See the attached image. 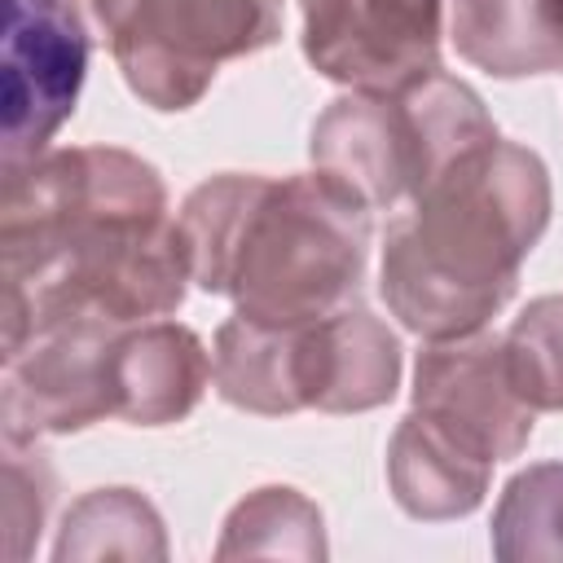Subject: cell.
Listing matches in <instances>:
<instances>
[{
	"label": "cell",
	"mask_w": 563,
	"mask_h": 563,
	"mask_svg": "<svg viewBox=\"0 0 563 563\" xmlns=\"http://www.w3.org/2000/svg\"><path fill=\"white\" fill-rule=\"evenodd\" d=\"M4 343L57 317L154 321L189 290V255L154 163L123 145H62L0 172Z\"/></svg>",
	"instance_id": "cell-1"
},
{
	"label": "cell",
	"mask_w": 563,
	"mask_h": 563,
	"mask_svg": "<svg viewBox=\"0 0 563 563\" xmlns=\"http://www.w3.org/2000/svg\"><path fill=\"white\" fill-rule=\"evenodd\" d=\"M550 211V167L537 150L493 136L457 154L383 233L387 312L418 339L484 330L515 299Z\"/></svg>",
	"instance_id": "cell-2"
},
{
	"label": "cell",
	"mask_w": 563,
	"mask_h": 563,
	"mask_svg": "<svg viewBox=\"0 0 563 563\" xmlns=\"http://www.w3.org/2000/svg\"><path fill=\"white\" fill-rule=\"evenodd\" d=\"M189 277L251 321H308L361 299L369 207L330 176L220 172L176 211Z\"/></svg>",
	"instance_id": "cell-3"
},
{
	"label": "cell",
	"mask_w": 563,
	"mask_h": 563,
	"mask_svg": "<svg viewBox=\"0 0 563 563\" xmlns=\"http://www.w3.org/2000/svg\"><path fill=\"white\" fill-rule=\"evenodd\" d=\"M405 352L396 330L361 299L308 321L229 317L211 339V387L224 405L260 418L369 413L400 391Z\"/></svg>",
	"instance_id": "cell-4"
},
{
	"label": "cell",
	"mask_w": 563,
	"mask_h": 563,
	"mask_svg": "<svg viewBox=\"0 0 563 563\" xmlns=\"http://www.w3.org/2000/svg\"><path fill=\"white\" fill-rule=\"evenodd\" d=\"M497 136L484 97L435 70L405 88H347L308 132V158L369 211L413 202L457 154Z\"/></svg>",
	"instance_id": "cell-5"
},
{
	"label": "cell",
	"mask_w": 563,
	"mask_h": 563,
	"mask_svg": "<svg viewBox=\"0 0 563 563\" xmlns=\"http://www.w3.org/2000/svg\"><path fill=\"white\" fill-rule=\"evenodd\" d=\"M84 31L101 40L132 88L158 114L189 110L224 62L282 40L286 0H66Z\"/></svg>",
	"instance_id": "cell-6"
},
{
	"label": "cell",
	"mask_w": 563,
	"mask_h": 563,
	"mask_svg": "<svg viewBox=\"0 0 563 563\" xmlns=\"http://www.w3.org/2000/svg\"><path fill=\"white\" fill-rule=\"evenodd\" d=\"M136 325V321H132ZM119 321L57 317L4 343L0 369V422L4 435H75L114 418L110 352Z\"/></svg>",
	"instance_id": "cell-7"
},
{
	"label": "cell",
	"mask_w": 563,
	"mask_h": 563,
	"mask_svg": "<svg viewBox=\"0 0 563 563\" xmlns=\"http://www.w3.org/2000/svg\"><path fill=\"white\" fill-rule=\"evenodd\" d=\"M449 0H299L308 66L343 88H405L440 66Z\"/></svg>",
	"instance_id": "cell-8"
},
{
	"label": "cell",
	"mask_w": 563,
	"mask_h": 563,
	"mask_svg": "<svg viewBox=\"0 0 563 563\" xmlns=\"http://www.w3.org/2000/svg\"><path fill=\"white\" fill-rule=\"evenodd\" d=\"M92 35L66 0H4V145L0 172L48 150L75 114Z\"/></svg>",
	"instance_id": "cell-9"
},
{
	"label": "cell",
	"mask_w": 563,
	"mask_h": 563,
	"mask_svg": "<svg viewBox=\"0 0 563 563\" xmlns=\"http://www.w3.org/2000/svg\"><path fill=\"white\" fill-rule=\"evenodd\" d=\"M409 409L471 444L493 462H510L528 449L537 409L515 391L501 334L475 330L457 339H422L413 361Z\"/></svg>",
	"instance_id": "cell-10"
},
{
	"label": "cell",
	"mask_w": 563,
	"mask_h": 563,
	"mask_svg": "<svg viewBox=\"0 0 563 563\" xmlns=\"http://www.w3.org/2000/svg\"><path fill=\"white\" fill-rule=\"evenodd\" d=\"M211 387L207 343L172 321H136L114 334L110 352V396L114 418L128 427H172L185 422Z\"/></svg>",
	"instance_id": "cell-11"
},
{
	"label": "cell",
	"mask_w": 563,
	"mask_h": 563,
	"mask_svg": "<svg viewBox=\"0 0 563 563\" xmlns=\"http://www.w3.org/2000/svg\"><path fill=\"white\" fill-rule=\"evenodd\" d=\"M493 457L475 453L418 409H409L387 440V488L409 519L444 523L484 506L493 484Z\"/></svg>",
	"instance_id": "cell-12"
},
{
	"label": "cell",
	"mask_w": 563,
	"mask_h": 563,
	"mask_svg": "<svg viewBox=\"0 0 563 563\" xmlns=\"http://www.w3.org/2000/svg\"><path fill=\"white\" fill-rule=\"evenodd\" d=\"M449 40L462 62L493 79L563 70V40L545 0H449Z\"/></svg>",
	"instance_id": "cell-13"
},
{
	"label": "cell",
	"mask_w": 563,
	"mask_h": 563,
	"mask_svg": "<svg viewBox=\"0 0 563 563\" xmlns=\"http://www.w3.org/2000/svg\"><path fill=\"white\" fill-rule=\"evenodd\" d=\"M53 559H167V528L141 488H92L66 510Z\"/></svg>",
	"instance_id": "cell-14"
},
{
	"label": "cell",
	"mask_w": 563,
	"mask_h": 563,
	"mask_svg": "<svg viewBox=\"0 0 563 563\" xmlns=\"http://www.w3.org/2000/svg\"><path fill=\"white\" fill-rule=\"evenodd\" d=\"M220 559H325V519L312 497L290 484H264L246 493L216 541Z\"/></svg>",
	"instance_id": "cell-15"
},
{
	"label": "cell",
	"mask_w": 563,
	"mask_h": 563,
	"mask_svg": "<svg viewBox=\"0 0 563 563\" xmlns=\"http://www.w3.org/2000/svg\"><path fill=\"white\" fill-rule=\"evenodd\" d=\"M488 541L506 563L563 559V462H532L506 479Z\"/></svg>",
	"instance_id": "cell-16"
},
{
	"label": "cell",
	"mask_w": 563,
	"mask_h": 563,
	"mask_svg": "<svg viewBox=\"0 0 563 563\" xmlns=\"http://www.w3.org/2000/svg\"><path fill=\"white\" fill-rule=\"evenodd\" d=\"M515 391L537 413H563V295H537L501 334Z\"/></svg>",
	"instance_id": "cell-17"
},
{
	"label": "cell",
	"mask_w": 563,
	"mask_h": 563,
	"mask_svg": "<svg viewBox=\"0 0 563 563\" xmlns=\"http://www.w3.org/2000/svg\"><path fill=\"white\" fill-rule=\"evenodd\" d=\"M57 497V475L40 440L4 435V554L18 563L40 545Z\"/></svg>",
	"instance_id": "cell-18"
},
{
	"label": "cell",
	"mask_w": 563,
	"mask_h": 563,
	"mask_svg": "<svg viewBox=\"0 0 563 563\" xmlns=\"http://www.w3.org/2000/svg\"><path fill=\"white\" fill-rule=\"evenodd\" d=\"M545 13H550V22H554V31L563 40V0H545Z\"/></svg>",
	"instance_id": "cell-19"
}]
</instances>
